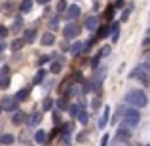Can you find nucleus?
Masks as SVG:
<instances>
[{
    "mask_svg": "<svg viewBox=\"0 0 150 146\" xmlns=\"http://www.w3.org/2000/svg\"><path fill=\"white\" fill-rule=\"evenodd\" d=\"M125 101H127L129 104H133V106H139V108H144V106L148 104V99L144 95V91H141V89L129 91L127 95H125Z\"/></svg>",
    "mask_w": 150,
    "mask_h": 146,
    "instance_id": "nucleus-1",
    "label": "nucleus"
},
{
    "mask_svg": "<svg viewBox=\"0 0 150 146\" xmlns=\"http://www.w3.org/2000/svg\"><path fill=\"white\" fill-rule=\"evenodd\" d=\"M139 120H141V114L137 112L135 108H127L124 112V123L129 125V127H135V125H139Z\"/></svg>",
    "mask_w": 150,
    "mask_h": 146,
    "instance_id": "nucleus-2",
    "label": "nucleus"
},
{
    "mask_svg": "<svg viewBox=\"0 0 150 146\" xmlns=\"http://www.w3.org/2000/svg\"><path fill=\"white\" fill-rule=\"evenodd\" d=\"M146 72H148V66H137L135 70H133L129 76L131 78H137V80H141V84L143 85H148V76H146Z\"/></svg>",
    "mask_w": 150,
    "mask_h": 146,
    "instance_id": "nucleus-3",
    "label": "nucleus"
},
{
    "mask_svg": "<svg viewBox=\"0 0 150 146\" xmlns=\"http://www.w3.org/2000/svg\"><path fill=\"white\" fill-rule=\"evenodd\" d=\"M17 102L19 101H15V97L6 95L2 99V104H0V106H2V110H15V108H17Z\"/></svg>",
    "mask_w": 150,
    "mask_h": 146,
    "instance_id": "nucleus-4",
    "label": "nucleus"
},
{
    "mask_svg": "<svg viewBox=\"0 0 150 146\" xmlns=\"http://www.w3.org/2000/svg\"><path fill=\"white\" fill-rule=\"evenodd\" d=\"M63 34H65V38H69V40H72V38H76L78 34H80V29H78L76 25H67L65 27V30H63Z\"/></svg>",
    "mask_w": 150,
    "mask_h": 146,
    "instance_id": "nucleus-5",
    "label": "nucleus"
},
{
    "mask_svg": "<svg viewBox=\"0 0 150 146\" xmlns=\"http://www.w3.org/2000/svg\"><path fill=\"white\" fill-rule=\"evenodd\" d=\"M80 6H74V4H72V6H69V8H67V13H65V17L67 19H76L78 17V15H80Z\"/></svg>",
    "mask_w": 150,
    "mask_h": 146,
    "instance_id": "nucleus-6",
    "label": "nucleus"
},
{
    "mask_svg": "<svg viewBox=\"0 0 150 146\" xmlns=\"http://www.w3.org/2000/svg\"><path fill=\"white\" fill-rule=\"evenodd\" d=\"M118 140H129L131 139V131L127 127H118Z\"/></svg>",
    "mask_w": 150,
    "mask_h": 146,
    "instance_id": "nucleus-7",
    "label": "nucleus"
},
{
    "mask_svg": "<svg viewBox=\"0 0 150 146\" xmlns=\"http://www.w3.org/2000/svg\"><path fill=\"white\" fill-rule=\"evenodd\" d=\"M40 42H42V46H53V42H55L53 32H44L42 38H40Z\"/></svg>",
    "mask_w": 150,
    "mask_h": 146,
    "instance_id": "nucleus-8",
    "label": "nucleus"
},
{
    "mask_svg": "<svg viewBox=\"0 0 150 146\" xmlns=\"http://www.w3.org/2000/svg\"><path fill=\"white\" fill-rule=\"evenodd\" d=\"M34 38H36V30L34 29H29V30H25V34H23V42H34Z\"/></svg>",
    "mask_w": 150,
    "mask_h": 146,
    "instance_id": "nucleus-9",
    "label": "nucleus"
},
{
    "mask_svg": "<svg viewBox=\"0 0 150 146\" xmlns=\"http://www.w3.org/2000/svg\"><path fill=\"white\" fill-rule=\"evenodd\" d=\"M40 121H42V114H40V112H33V114H30L29 125H33V127H34V125H38Z\"/></svg>",
    "mask_w": 150,
    "mask_h": 146,
    "instance_id": "nucleus-10",
    "label": "nucleus"
},
{
    "mask_svg": "<svg viewBox=\"0 0 150 146\" xmlns=\"http://www.w3.org/2000/svg\"><path fill=\"white\" fill-rule=\"evenodd\" d=\"M86 27H88V30H97V27H99V19H97V17H89L88 21H86Z\"/></svg>",
    "mask_w": 150,
    "mask_h": 146,
    "instance_id": "nucleus-11",
    "label": "nucleus"
},
{
    "mask_svg": "<svg viewBox=\"0 0 150 146\" xmlns=\"http://www.w3.org/2000/svg\"><path fill=\"white\" fill-rule=\"evenodd\" d=\"M25 114H23V112H15L13 114V116H11V121H13V125H21L23 123V121H25Z\"/></svg>",
    "mask_w": 150,
    "mask_h": 146,
    "instance_id": "nucleus-12",
    "label": "nucleus"
},
{
    "mask_svg": "<svg viewBox=\"0 0 150 146\" xmlns=\"http://www.w3.org/2000/svg\"><path fill=\"white\" fill-rule=\"evenodd\" d=\"M15 137L10 135V133H4V135H0V144H13Z\"/></svg>",
    "mask_w": 150,
    "mask_h": 146,
    "instance_id": "nucleus-13",
    "label": "nucleus"
},
{
    "mask_svg": "<svg viewBox=\"0 0 150 146\" xmlns=\"http://www.w3.org/2000/svg\"><path fill=\"white\" fill-rule=\"evenodd\" d=\"M82 49H84V42H74V44L70 46V53L72 55H78Z\"/></svg>",
    "mask_w": 150,
    "mask_h": 146,
    "instance_id": "nucleus-14",
    "label": "nucleus"
},
{
    "mask_svg": "<svg viewBox=\"0 0 150 146\" xmlns=\"http://www.w3.org/2000/svg\"><path fill=\"white\" fill-rule=\"evenodd\" d=\"M34 140H36L38 144H44L46 140H48V133H46V131H38L36 137H34Z\"/></svg>",
    "mask_w": 150,
    "mask_h": 146,
    "instance_id": "nucleus-15",
    "label": "nucleus"
},
{
    "mask_svg": "<svg viewBox=\"0 0 150 146\" xmlns=\"http://www.w3.org/2000/svg\"><path fill=\"white\" fill-rule=\"evenodd\" d=\"M110 34L108 27H97V38H106Z\"/></svg>",
    "mask_w": 150,
    "mask_h": 146,
    "instance_id": "nucleus-16",
    "label": "nucleus"
},
{
    "mask_svg": "<svg viewBox=\"0 0 150 146\" xmlns=\"http://www.w3.org/2000/svg\"><path fill=\"white\" fill-rule=\"evenodd\" d=\"M108 112H110V110L105 108V112H103V116H101V120H99V127L101 129H105V125L108 123Z\"/></svg>",
    "mask_w": 150,
    "mask_h": 146,
    "instance_id": "nucleus-17",
    "label": "nucleus"
},
{
    "mask_svg": "<svg viewBox=\"0 0 150 146\" xmlns=\"http://www.w3.org/2000/svg\"><path fill=\"white\" fill-rule=\"evenodd\" d=\"M19 10H21L23 13H27V11H30V10H33V2H30V0H25V2L21 4V8H19Z\"/></svg>",
    "mask_w": 150,
    "mask_h": 146,
    "instance_id": "nucleus-18",
    "label": "nucleus"
},
{
    "mask_svg": "<svg viewBox=\"0 0 150 146\" xmlns=\"http://www.w3.org/2000/svg\"><path fill=\"white\" fill-rule=\"evenodd\" d=\"M29 91H30V89H21V91L15 95V101H25V99L29 97Z\"/></svg>",
    "mask_w": 150,
    "mask_h": 146,
    "instance_id": "nucleus-19",
    "label": "nucleus"
},
{
    "mask_svg": "<svg viewBox=\"0 0 150 146\" xmlns=\"http://www.w3.org/2000/svg\"><path fill=\"white\" fill-rule=\"evenodd\" d=\"M8 74H10V66L4 65L2 68H0V80H8Z\"/></svg>",
    "mask_w": 150,
    "mask_h": 146,
    "instance_id": "nucleus-20",
    "label": "nucleus"
},
{
    "mask_svg": "<svg viewBox=\"0 0 150 146\" xmlns=\"http://www.w3.org/2000/svg\"><path fill=\"white\" fill-rule=\"evenodd\" d=\"M46 74H48L46 70H38V72H36V76H34V84H40V82L46 78Z\"/></svg>",
    "mask_w": 150,
    "mask_h": 146,
    "instance_id": "nucleus-21",
    "label": "nucleus"
},
{
    "mask_svg": "<svg viewBox=\"0 0 150 146\" xmlns=\"http://www.w3.org/2000/svg\"><path fill=\"white\" fill-rule=\"evenodd\" d=\"M21 27H23V19H21V17H15L11 29H13V30H21Z\"/></svg>",
    "mask_w": 150,
    "mask_h": 146,
    "instance_id": "nucleus-22",
    "label": "nucleus"
},
{
    "mask_svg": "<svg viewBox=\"0 0 150 146\" xmlns=\"http://www.w3.org/2000/svg\"><path fill=\"white\" fill-rule=\"evenodd\" d=\"M67 99H69V97H63V99H59V101H57L59 110H67V108H69V104H67L69 101H67Z\"/></svg>",
    "mask_w": 150,
    "mask_h": 146,
    "instance_id": "nucleus-23",
    "label": "nucleus"
},
{
    "mask_svg": "<svg viewBox=\"0 0 150 146\" xmlns=\"http://www.w3.org/2000/svg\"><path fill=\"white\" fill-rule=\"evenodd\" d=\"M23 46H25V42H23V40H13V44H11V51H19Z\"/></svg>",
    "mask_w": 150,
    "mask_h": 146,
    "instance_id": "nucleus-24",
    "label": "nucleus"
},
{
    "mask_svg": "<svg viewBox=\"0 0 150 146\" xmlns=\"http://www.w3.org/2000/svg\"><path fill=\"white\" fill-rule=\"evenodd\" d=\"M80 106H82V102H78V104L70 106V116H72V118H76V116H78V112H80Z\"/></svg>",
    "mask_w": 150,
    "mask_h": 146,
    "instance_id": "nucleus-25",
    "label": "nucleus"
},
{
    "mask_svg": "<svg viewBox=\"0 0 150 146\" xmlns=\"http://www.w3.org/2000/svg\"><path fill=\"white\" fill-rule=\"evenodd\" d=\"M78 120H80V123H88V112H84V110H82V112H78Z\"/></svg>",
    "mask_w": 150,
    "mask_h": 146,
    "instance_id": "nucleus-26",
    "label": "nucleus"
},
{
    "mask_svg": "<svg viewBox=\"0 0 150 146\" xmlns=\"http://www.w3.org/2000/svg\"><path fill=\"white\" fill-rule=\"evenodd\" d=\"M51 104H53V101H51L50 97H48V99H44V104H42V106H44V112H48V110L51 108Z\"/></svg>",
    "mask_w": 150,
    "mask_h": 146,
    "instance_id": "nucleus-27",
    "label": "nucleus"
},
{
    "mask_svg": "<svg viewBox=\"0 0 150 146\" xmlns=\"http://www.w3.org/2000/svg\"><path fill=\"white\" fill-rule=\"evenodd\" d=\"M61 68H63V65H61V63H53V65H51V72H53V74L61 72Z\"/></svg>",
    "mask_w": 150,
    "mask_h": 146,
    "instance_id": "nucleus-28",
    "label": "nucleus"
},
{
    "mask_svg": "<svg viewBox=\"0 0 150 146\" xmlns=\"http://www.w3.org/2000/svg\"><path fill=\"white\" fill-rule=\"evenodd\" d=\"M105 17H106V19H112V17H114V8H112V6H108V8H106Z\"/></svg>",
    "mask_w": 150,
    "mask_h": 146,
    "instance_id": "nucleus-29",
    "label": "nucleus"
},
{
    "mask_svg": "<svg viewBox=\"0 0 150 146\" xmlns=\"http://www.w3.org/2000/svg\"><path fill=\"white\" fill-rule=\"evenodd\" d=\"M67 10V2L65 0H59L57 2V11H65Z\"/></svg>",
    "mask_w": 150,
    "mask_h": 146,
    "instance_id": "nucleus-30",
    "label": "nucleus"
},
{
    "mask_svg": "<svg viewBox=\"0 0 150 146\" xmlns=\"http://www.w3.org/2000/svg\"><path fill=\"white\" fill-rule=\"evenodd\" d=\"M99 57H101V55H95V57L91 59V66H93V68H95V66L99 65Z\"/></svg>",
    "mask_w": 150,
    "mask_h": 146,
    "instance_id": "nucleus-31",
    "label": "nucleus"
},
{
    "mask_svg": "<svg viewBox=\"0 0 150 146\" xmlns=\"http://www.w3.org/2000/svg\"><path fill=\"white\" fill-rule=\"evenodd\" d=\"M8 85H10V78H8V80H0V87L2 89H6Z\"/></svg>",
    "mask_w": 150,
    "mask_h": 146,
    "instance_id": "nucleus-32",
    "label": "nucleus"
},
{
    "mask_svg": "<svg viewBox=\"0 0 150 146\" xmlns=\"http://www.w3.org/2000/svg\"><path fill=\"white\" fill-rule=\"evenodd\" d=\"M48 61H50V57H48V55H44V57H40V59H38V63H40V65H46Z\"/></svg>",
    "mask_w": 150,
    "mask_h": 146,
    "instance_id": "nucleus-33",
    "label": "nucleus"
},
{
    "mask_svg": "<svg viewBox=\"0 0 150 146\" xmlns=\"http://www.w3.org/2000/svg\"><path fill=\"white\" fill-rule=\"evenodd\" d=\"M0 36H8V29H6V27H0Z\"/></svg>",
    "mask_w": 150,
    "mask_h": 146,
    "instance_id": "nucleus-34",
    "label": "nucleus"
},
{
    "mask_svg": "<svg viewBox=\"0 0 150 146\" xmlns=\"http://www.w3.org/2000/svg\"><path fill=\"white\" fill-rule=\"evenodd\" d=\"M91 106H93V108H99V106H101V101H99V99H95V101L91 102Z\"/></svg>",
    "mask_w": 150,
    "mask_h": 146,
    "instance_id": "nucleus-35",
    "label": "nucleus"
},
{
    "mask_svg": "<svg viewBox=\"0 0 150 146\" xmlns=\"http://www.w3.org/2000/svg\"><path fill=\"white\" fill-rule=\"evenodd\" d=\"M108 53H110V48H103L99 55H108Z\"/></svg>",
    "mask_w": 150,
    "mask_h": 146,
    "instance_id": "nucleus-36",
    "label": "nucleus"
},
{
    "mask_svg": "<svg viewBox=\"0 0 150 146\" xmlns=\"http://www.w3.org/2000/svg\"><path fill=\"white\" fill-rule=\"evenodd\" d=\"M57 23H59V17H55L53 21H51V29H53V30H55V27H57Z\"/></svg>",
    "mask_w": 150,
    "mask_h": 146,
    "instance_id": "nucleus-37",
    "label": "nucleus"
},
{
    "mask_svg": "<svg viewBox=\"0 0 150 146\" xmlns=\"http://www.w3.org/2000/svg\"><path fill=\"white\" fill-rule=\"evenodd\" d=\"M106 142H108V135H105V137H103V140H101V146H106Z\"/></svg>",
    "mask_w": 150,
    "mask_h": 146,
    "instance_id": "nucleus-38",
    "label": "nucleus"
},
{
    "mask_svg": "<svg viewBox=\"0 0 150 146\" xmlns=\"http://www.w3.org/2000/svg\"><path fill=\"white\" fill-rule=\"evenodd\" d=\"M53 123H55V125L59 123V116H57V114H53Z\"/></svg>",
    "mask_w": 150,
    "mask_h": 146,
    "instance_id": "nucleus-39",
    "label": "nucleus"
},
{
    "mask_svg": "<svg viewBox=\"0 0 150 146\" xmlns=\"http://www.w3.org/2000/svg\"><path fill=\"white\" fill-rule=\"evenodd\" d=\"M4 49H6V44H2V42H0V53H2Z\"/></svg>",
    "mask_w": 150,
    "mask_h": 146,
    "instance_id": "nucleus-40",
    "label": "nucleus"
},
{
    "mask_svg": "<svg viewBox=\"0 0 150 146\" xmlns=\"http://www.w3.org/2000/svg\"><path fill=\"white\" fill-rule=\"evenodd\" d=\"M38 2H40V4H48L50 0H38Z\"/></svg>",
    "mask_w": 150,
    "mask_h": 146,
    "instance_id": "nucleus-41",
    "label": "nucleus"
},
{
    "mask_svg": "<svg viewBox=\"0 0 150 146\" xmlns=\"http://www.w3.org/2000/svg\"><path fill=\"white\" fill-rule=\"evenodd\" d=\"M0 112H2V106H0Z\"/></svg>",
    "mask_w": 150,
    "mask_h": 146,
    "instance_id": "nucleus-42",
    "label": "nucleus"
}]
</instances>
